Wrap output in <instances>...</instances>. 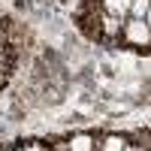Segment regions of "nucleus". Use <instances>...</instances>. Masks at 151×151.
Segmentation results:
<instances>
[{"mask_svg": "<svg viewBox=\"0 0 151 151\" xmlns=\"http://www.w3.org/2000/svg\"><path fill=\"white\" fill-rule=\"evenodd\" d=\"M121 40H124V42H130V45L148 48V45H151V27L145 24V18H124Z\"/></svg>", "mask_w": 151, "mask_h": 151, "instance_id": "f257e3e1", "label": "nucleus"}, {"mask_svg": "<svg viewBox=\"0 0 151 151\" xmlns=\"http://www.w3.org/2000/svg\"><path fill=\"white\" fill-rule=\"evenodd\" d=\"M3 70H6V60H3V55H0V76H3Z\"/></svg>", "mask_w": 151, "mask_h": 151, "instance_id": "39448f33", "label": "nucleus"}, {"mask_svg": "<svg viewBox=\"0 0 151 151\" xmlns=\"http://www.w3.org/2000/svg\"><path fill=\"white\" fill-rule=\"evenodd\" d=\"M148 6H151V0H133L127 18H145V15H148Z\"/></svg>", "mask_w": 151, "mask_h": 151, "instance_id": "7ed1b4c3", "label": "nucleus"}, {"mask_svg": "<svg viewBox=\"0 0 151 151\" xmlns=\"http://www.w3.org/2000/svg\"><path fill=\"white\" fill-rule=\"evenodd\" d=\"M130 3L133 0H100V12L115 15V18H127L130 15Z\"/></svg>", "mask_w": 151, "mask_h": 151, "instance_id": "f03ea898", "label": "nucleus"}, {"mask_svg": "<svg viewBox=\"0 0 151 151\" xmlns=\"http://www.w3.org/2000/svg\"><path fill=\"white\" fill-rule=\"evenodd\" d=\"M70 151H100V145L97 148L91 145V136H76L73 145H70Z\"/></svg>", "mask_w": 151, "mask_h": 151, "instance_id": "20e7f679", "label": "nucleus"}]
</instances>
